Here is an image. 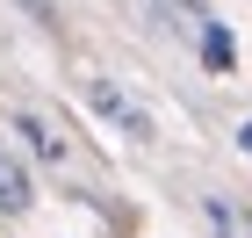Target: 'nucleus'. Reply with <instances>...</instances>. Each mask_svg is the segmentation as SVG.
I'll return each mask as SVG.
<instances>
[{
    "instance_id": "2",
    "label": "nucleus",
    "mask_w": 252,
    "mask_h": 238,
    "mask_svg": "<svg viewBox=\"0 0 252 238\" xmlns=\"http://www.w3.org/2000/svg\"><path fill=\"white\" fill-rule=\"evenodd\" d=\"M15 137L29 144V159H43V166H65V159H72V152H65V137H58L43 116H29V108L15 116Z\"/></svg>"
},
{
    "instance_id": "4",
    "label": "nucleus",
    "mask_w": 252,
    "mask_h": 238,
    "mask_svg": "<svg viewBox=\"0 0 252 238\" xmlns=\"http://www.w3.org/2000/svg\"><path fill=\"white\" fill-rule=\"evenodd\" d=\"M194 51H202V65H209V72H238V43H231V29H223V22H194Z\"/></svg>"
},
{
    "instance_id": "5",
    "label": "nucleus",
    "mask_w": 252,
    "mask_h": 238,
    "mask_svg": "<svg viewBox=\"0 0 252 238\" xmlns=\"http://www.w3.org/2000/svg\"><path fill=\"white\" fill-rule=\"evenodd\" d=\"M238 152H245V159H252V116H245V123H238Z\"/></svg>"
},
{
    "instance_id": "3",
    "label": "nucleus",
    "mask_w": 252,
    "mask_h": 238,
    "mask_svg": "<svg viewBox=\"0 0 252 238\" xmlns=\"http://www.w3.org/2000/svg\"><path fill=\"white\" fill-rule=\"evenodd\" d=\"M29 202H36V180H29V166L0 152V217H29Z\"/></svg>"
},
{
    "instance_id": "6",
    "label": "nucleus",
    "mask_w": 252,
    "mask_h": 238,
    "mask_svg": "<svg viewBox=\"0 0 252 238\" xmlns=\"http://www.w3.org/2000/svg\"><path fill=\"white\" fill-rule=\"evenodd\" d=\"M238 224H245V238H252V209H238Z\"/></svg>"
},
{
    "instance_id": "1",
    "label": "nucleus",
    "mask_w": 252,
    "mask_h": 238,
    "mask_svg": "<svg viewBox=\"0 0 252 238\" xmlns=\"http://www.w3.org/2000/svg\"><path fill=\"white\" fill-rule=\"evenodd\" d=\"M87 108H101V116L116 123L123 137H137V144H152V137H158V130H152V116H144V101H130L108 72H87Z\"/></svg>"
}]
</instances>
